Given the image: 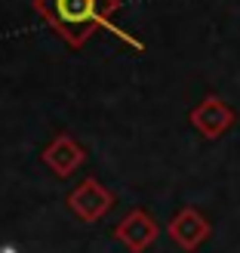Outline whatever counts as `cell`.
Wrapping results in <instances>:
<instances>
[{"label": "cell", "mask_w": 240, "mask_h": 253, "mask_svg": "<svg viewBox=\"0 0 240 253\" xmlns=\"http://www.w3.org/2000/svg\"><path fill=\"white\" fill-rule=\"evenodd\" d=\"M191 124H194L206 139H216V136H222V133L234 124V111L225 105L222 99L206 96L204 102H200V105L191 111Z\"/></svg>", "instance_id": "obj_1"}, {"label": "cell", "mask_w": 240, "mask_h": 253, "mask_svg": "<svg viewBox=\"0 0 240 253\" xmlns=\"http://www.w3.org/2000/svg\"><path fill=\"white\" fill-rule=\"evenodd\" d=\"M170 235H172V241L182 250H197L206 241V235H209V222L200 216L197 210L185 207V210L175 213V219L170 222Z\"/></svg>", "instance_id": "obj_2"}, {"label": "cell", "mask_w": 240, "mask_h": 253, "mask_svg": "<svg viewBox=\"0 0 240 253\" xmlns=\"http://www.w3.org/2000/svg\"><path fill=\"white\" fill-rule=\"evenodd\" d=\"M117 238L123 241L126 250L142 253L145 247H151V241L157 238V222L148 216L145 210H133L120 225H117Z\"/></svg>", "instance_id": "obj_3"}, {"label": "cell", "mask_w": 240, "mask_h": 253, "mask_svg": "<svg viewBox=\"0 0 240 253\" xmlns=\"http://www.w3.org/2000/svg\"><path fill=\"white\" fill-rule=\"evenodd\" d=\"M108 207H111V195L96 179H86L80 188H74V192H71V210L77 213V216L90 219V222L99 219Z\"/></svg>", "instance_id": "obj_4"}, {"label": "cell", "mask_w": 240, "mask_h": 253, "mask_svg": "<svg viewBox=\"0 0 240 253\" xmlns=\"http://www.w3.org/2000/svg\"><path fill=\"white\" fill-rule=\"evenodd\" d=\"M43 161L53 167L59 176H68L77 164L83 161V151H80V145L74 142V139H68V136H59L53 145H49L46 151H43Z\"/></svg>", "instance_id": "obj_5"}, {"label": "cell", "mask_w": 240, "mask_h": 253, "mask_svg": "<svg viewBox=\"0 0 240 253\" xmlns=\"http://www.w3.org/2000/svg\"><path fill=\"white\" fill-rule=\"evenodd\" d=\"M96 16V0H56L53 22L68 25V22H90Z\"/></svg>", "instance_id": "obj_6"}]
</instances>
